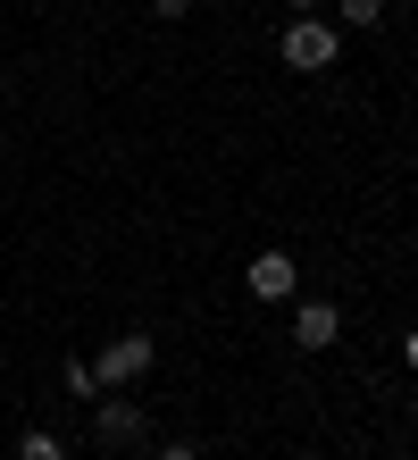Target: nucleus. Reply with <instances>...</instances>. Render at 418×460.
Segmentation results:
<instances>
[{
  "mask_svg": "<svg viewBox=\"0 0 418 460\" xmlns=\"http://www.w3.org/2000/svg\"><path fill=\"white\" fill-rule=\"evenodd\" d=\"M402 360H410V368H418V327H410V343H402Z\"/></svg>",
  "mask_w": 418,
  "mask_h": 460,
  "instance_id": "nucleus-12",
  "label": "nucleus"
},
{
  "mask_svg": "<svg viewBox=\"0 0 418 460\" xmlns=\"http://www.w3.org/2000/svg\"><path fill=\"white\" fill-rule=\"evenodd\" d=\"M293 343L301 351H334L343 343V310L334 302H293Z\"/></svg>",
  "mask_w": 418,
  "mask_h": 460,
  "instance_id": "nucleus-5",
  "label": "nucleus"
},
{
  "mask_svg": "<svg viewBox=\"0 0 418 460\" xmlns=\"http://www.w3.org/2000/svg\"><path fill=\"white\" fill-rule=\"evenodd\" d=\"M59 376H67V394H76V402H101V368H93V360H67Z\"/></svg>",
  "mask_w": 418,
  "mask_h": 460,
  "instance_id": "nucleus-7",
  "label": "nucleus"
},
{
  "mask_svg": "<svg viewBox=\"0 0 418 460\" xmlns=\"http://www.w3.org/2000/svg\"><path fill=\"white\" fill-rule=\"evenodd\" d=\"M334 17L343 25H385V0H334Z\"/></svg>",
  "mask_w": 418,
  "mask_h": 460,
  "instance_id": "nucleus-8",
  "label": "nucleus"
},
{
  "mask_svg": "<svg viewBox=\"0 0 418 460\" xmlns=\"http://www.w3.org/2000/svg\"><path fill=\"white\" fill-rule=\"evenodd\" d=\"M276 59H285L293 75H326V67H343V25H326V17H293V25H285V42H276Z\"/></svg>",
  "mask_w": 418,
  "mask_h": 460,
  "instance_id": "nucleus-1",
  "label": "nucleus"
},
{
  "mask_svg": "<svg viewBox=\"0 0 418 460\" xmlns=\"http://www.w3.org/2000/svg\"><path fill=\"white\" fill-rule=\"evenodd\" d=\"M93 436H101L109 452H126V444L151 436V419H143V402H134V394H101V402H93Z\"/></svg>",
  "mask_w": 418,
  "mask_h": 460,
  "instance_id": "nucleus-3",
  "label": "nucleus"
},
{
  "mask_svg": "<svg viewBox=\"0 0 418 460\" xmlns=\"http://www.w3.org/2000/svg\"><path fill=\"white\" fill-rule=\"evenodd\" d=\"M243 293L251 302H301V260L293 252H260L243 268Z\"/></svg>",
  "mask_w": 418,
  "mask_h": 460,
  "instance_id": "nucleus-4",
  "label": "nucleus"
},
{
  "mask_svg": "<svg viewBox=\"0 0 418 460\" xmlns=\"http://www.w3.org/2000/svg\"><path fill=\"white\" fill-rule=\"evenodd\" d=\"M285 9H293V17H318V0H285Z\"/></svg>",
  "mask_w": 418,
  "mask_h": 460,
  "instance_id": "nucleus-11",
  "label": "nucleus"
},
{
  "mask_svg": "<svg viewBox=\"0 0 418 460\" xmlns=\"http://www.w3.org/2000/svg\"><path fill=\"white\" fill-rule=\"evenodd\" d=\"M151 17H167V25H176V17H192V0H151Z\"/></svg>",
  "mask_w": 418,
  "mask_h": 460,
  "instance_id": "nucleus-10",
  "label": "nucleus"
},
{
  "mask_svg": "<svg viewBox=\"0 0 418 460\" xmlns=\"http://www.w3.org/2000/svg\"><path fill=\"white\" fill-rule=\"evenodd\" d=\"M151 460H201V444H184V436H176V444H159Z\"/></svg>",
  "mask_w": 418,
  "mask_h": 460,
  "instance_id": "nucleus-9",
  "label": "nucleus"
},
{
  "mask_svg": "<svg viewBox=\"0 0 418 460\" xmlns=\"http://www.w3.org/2000/svg\"><path fill=\"white\" fill-rule=\"evenodd\" d=\"M17 460H67V444L50 436V427H25V436H17Z\"/></svg>",
  "mask_w": 418,
  "mask_h": 460,
  "instance_id": "nucleus-6",
  "label": "nucleus"
},
{
  "mask_svg": "<svg viewBox=\"0 0 418 460\" xmlns=\"http://www.w3.org/2000/svg\"><path fill=\"white\" fill-rule=\"evenodd\" d=\"M410 419H418V394H410Z\"/></svg>",
  "mask_w": 418,
  "mask_h": 460,
  "instance_id": "nucleus-13",
  "label": "nucleus"
},
{
  "mask_svg": "<svg viewBox=\"0 0 418 460\" xmlns=\"http://www.w3.org/2000/svg\"><path fill=\"white\" fill-rule=\"evenodd\" d=\"M151 360H159V343L151 335H109L101 343V394H126V385H143V376H151Z\"/></svg>",
  "mask_w": 418,
  "mask_h": 460,
  "instance_id": "nucleus-2",
  "label": "nucleus"
}]
</instances>
